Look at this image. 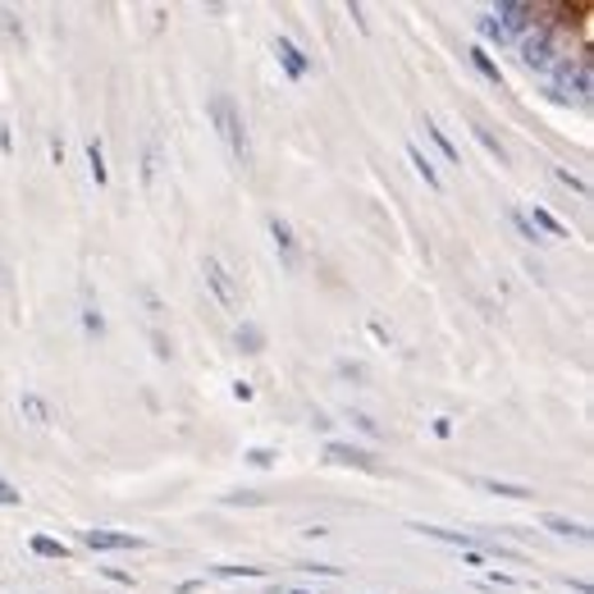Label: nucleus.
I'll list each match as a JSON object with an SVG mask.
<instances>
[{
    "label": "nucleus",
    "mask_w": 594,
    "mask_h": 594,
    "mask_svg": "<svg viewBox=\"0 0 594 594\" xmlns=\"http://www.w3.org/2000/svg\"><path fill=\"white\" fill-rule=\"evenodd\" d=\"M210 115H215V123H220V138L229 142L234 161L247 170V165H252V147H247V129H242V119H238L234 101H229V97H215V101H210Z\"/></svg>",
    "instance_id": "1"
},
{
    "label": "nucleus",
    "mask_w": 594,
    "mask_h": 594,
    "mask_svg": "<svg viewBox=\"0 0 594 594\" xmlns=\"http://www.w3.org/2000/svg\"><path fill=\"white\" fill-rule=\"evenodd\" d=\"M325 457L338 462V466H357L366 476H380V462L370 457V449H357V444H343V440H330L325 444Z\"/></svg>",
    "instance_id": "2"
},
{
    "label": "nucleus",
    "mask_w": 594,
    "mask_h": 594,
    "mask_svg": "<svg viewBox=\"0 0 594 594\" xmlns=\"http://www.w3.org/2000/svg\"><path fill=\"white\" fill-rule=\"evenodd\" d=\"M87 549H97V553H123V549H147L142 536H129V530H87L83 536Z\"/></svg>",
    "instance_id": "3"
},
{
    "label": "nucleus",
    "mask_w": 594,
    "mask_h": 594,
    "mask_svg": "<svg viewBox=\"0 0 594 594\" xmlns=\"http://www.w3.org/2000/svg\"><path fill=\"white\" fill-rule=\"evenodd\" d=\"M202 270H206V284H210L215 302H220L225 311H238V293H234V284H229V270L220 266V257H206Z\"/></svg>",
    "instance_id": "4"
},
{
    "label": "nucleus",
    "mask_w": 594,
    "mask_h": 594,
    "mask_svg": "<svg viewBox=\"0 0 594 594\" xmlns=\"http://www.w3.org/2000/svg\"><path fill=\"white\" fill-rule=\"evenodd\" d=\"M19 412L28 417V425H51V408H46V398L42 393H33V389H28V393H19Z\"/></svg>",
    "instance_id": "5"
},
{
    "label": "nucleus",
    "mask_w": 594,
    "mask_h": 594,
    "mask_svg": "<svg viewBox=\"0 0 594 594\" xmlns=\"http://www.w3.org/2000/svg\"><path fill=\"white\" fill-rule=\"evenodd\" d=\"M270 238H274L279 252H284V261L293 266V261H298V238H293L289 220H279V215H270Z\"/></svg>",
    "instance_id": "6"
},
{
    "label": "nucleus",
    "mask_w": 594,
    "mask_h": 594,
    "mask_svg": "<svg viewBox=\"0 0 594 594\" xmlns=\"http://www.w3.org/2000/svg\"><path fill=\"white\" fill-rule=\"evenodd\" d=\"M274 55H279V60H284V69H289L293 78H302V74L311 69V65H306V60H302V51H298V46H293L289 37H274Z\"/></svg>",
    "instance_id": "7"
},
{
    "label": "nucleus",
    "mask_w": 594,
    "mask_h": 594,
    "mask_svg": "<svg viewBox=\"0 0 594 594\" xmlns=\"http://www.w3.org/2000/svg\"><path fill=\"white\" fill-rule=\"evenodd\" d=\"M540 526H544V530H553V536H576V540H585V536H590V530H585L581 521L558 517V512H544V517H540Z\"/></svg>",
    "instance_id": "8"
},
{
    "label": "nucleus",
    "mask_w": 594,
    "mask_h": 594,
    "mask_svg": "<svg viewBox=\"0 0 594 594\" xmlns=\"http://www.w3.org/2000/svg\"><path fill=\"white\" fill-rule=\"evenodd\" d=\"M408 155H412V165H417V174H421V179H425V183L434 187V193H440V187H444V179H440V170H434V161H430V155H425V151H421L417 142L408 147Z\"/></svg>",
    "instance_id": "9"
},
{
    "label": "nucleus",
    "mask_w": 594,
    "mask_h": 594,
    "mask_svg": "<svg viewBox=\"0 0 594 594\" xmlns=\"http://www.w3.org/2000/svg\"><path fill=\"white\" fill-rule=\"evenodd\" d=\"M28 549H33L37 558H69V544L65 540H51V536H33V540H28Z\"/></svg>",
    "instance_id": "10"
},
{
    "label": "nucleus",
    "mask_w": 594,
    "mask_h": 594,
    "mask_svg": "<svg viewBox=\"0 0 594 594\" xmlns=\"http://www.w3.org/2000/svg\"><path fill=\"white\" fill-rule=\"evenodd\" d=\"M526 220H530V229H536V234H540V229H549L553 238H568V225H558V220H553V215H549L544 206H536V210L526 215Z\"/></svg>",
    "instance_id": "11"
},
{
    "label": "nucleus",
    "mask_w": 594,
    "mask_h": 594,
    "mask_svg": "<svg viewBox=\"0 0 594 594\" xmlns=\"http://www.w3.org/2000/svg\"><path fill=\"white\" fill-rule=\"evenodd\" d=\"M480 489H489V494H498V498H530L536 489H526V485H508V480H476Z\"/></svg>",
    "instance_id": "12"
},
{
    "label": "nucleus",
    "mask_w": 594,
    "mask_h": 594,
    "mask_svg": "<svg viewBox=\"0 0 594 594\" xmlns=\"http://www.w3.org/2000/svg\"><path fill=\"white\" fill-rule=\"evenodd\" d=\"M238 348H242V353H261V348H266V334H261L257 325H242V330H238Z\"/></svg>",
    "instance_id": "13"
},
{
    "label": "nucleus",
    "mask_w": 594,
    "mask_h": 594,
    "mask_svg": "<svg viewBox=\"0 0 594 594\" xmlns=\"http://www.w3.org/2000/svg\"><path fill=\"white\" fill-rule=\"evenodd\" d=\"M476 142H480V147L494 155L498 165H508V151H504V142H498V138H489V129H476Z\"/></svg>",
    "instance_id": "14"
},
{
    "label": "nucleus",
    "mask_w": 594,
    "mask_h": 594,
    "mask_svg": "<svg viewBox=\"0 0 594 594\" xmlns=\"http://www.w3.org/2000/svg\"><path fill=\"white\" fill-rule=\"evenodd\" d=\"M87 161H91V179L106 183V155H101V142H87Z\"/></svg>",
    "instance_id": "15"
},
{
    "label": "nucleus",
    "mask_w": 594,
    "mask_h": 594,
    "mask_svg": "<svg viewBox=\"0 0 594 594\" xmlns=\"http://www.w3.org/2000/svg\"><path fill=\"white\" fill-rule=\"evenodd\" d=\"M147 338H151V353H155V357H161V361H170V357H174V343L165 338V330H151Z\"/></svg>",
    "instance_id": "16"
},
{
    "label": "nucleus",
    "mask_w": 594,
    "mask_h": 594,
    "mask_svg": "<svg viewBox=\"0 0 594 594\" xmlns=\"http://www.w3.org/2000/svg\"><path fill=\"white\" fill-rule=\"evenodd\" d=\"M242 457H247V466H257V472H266V466H274V457H279V453H274V449H247Z\"/></svg>",
    "instance_id": "17"
},
{
    "label": "nucleus",
    "mask_w": 594,
    "mask_h": 594,
    "mask_svg": "<svg viewBox=\"0 0 594 594\" xmlns=\"http://www.w3.org/2000/svg\"><path fill=\"white\" fill-rule=\"evenodd\" d=\"M0 504H6V508H19V504H23V494H19L6 476H0Z\"/></svg>",
    "instance_id": "18"
},
{
    "label": "nucleus",
    "mask_w": 594,
    "mask_h": 594,
    "mask_svg": "<svg viewBox=\"0 0 594 594\" xmlns=\"http://www.w3.org/2000/svg\"><path fill=\"white\" fill-rule=\"evenodd\" d=\"M338 375H343V380H366V366H357V361H338Z\"/></svg>",
    "instance_id": "19"
},
{
    "label": "nucleus",
    "mask_w": 594,
    "mask_h": 594,
    "mask_svg": "<svg viewBox=\"0 0 594 594\" xmlns=\"http://www.w3.org/2000/svg\"><path fill=\"white\" fill-rule=\"evenodd\" d=\"M512 225L521 229V238H526V242H540V234H536V229H530V220H526V215H521V210H512Z\"/></svg>",
    "instance_id": "20"
},
{
    "label": "nucleus",
    "mask_w": 594,
    "mask_h": 594,
    "mask_svg": "<svg viewBox=\"0 0 594 594\" xmlns=\"http://www.w3.org/2000/svg\"><path fill=\"white\" fill-rule=\"evenodd\" d=\"M225 504H229V508H238V504H247V508H252V504H266V498H261V494H229Z\"/></svg>",
    "instance_id": "21"
},
{
    "label": "nucleus",
    "mask_w": 594,
    "mask_h": 594,
    "mask_svg": "<svg viewBox=\"0 0 594 594\" xmlns=\"http://www.w3.org/2000/svg\"><path fill=\"white\" fill-rule=\"evenodd\" d=\"M220 576H261V568H215Z\"/></svg>",
    "instance_id": "22"
},
{
    "label": "nucleus",
    "mask_w": 594,
    "mask_h": 594,
    "mask_svg": "<svg viewBox=\"0 0 594 594\" xmlns=\"http://www.w3.org/2000/svg\"><path fill=\"white\" fill-rule=\"evenodd\" d=\"M353 421H357V430H366V434H380V425H375L370 417H361V412H353Z\"/></svg>",
    "instance_id": "23"
}]
</instances>
